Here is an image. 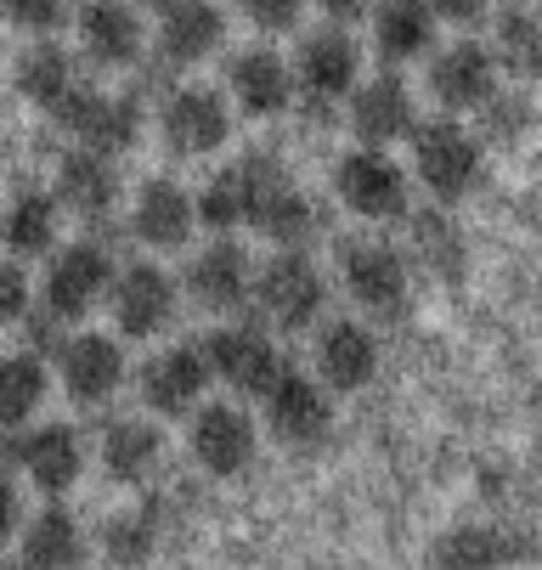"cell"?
I'll use <instances>...</instances> for the list:
<instances>
[{
	"mask_svg": "<svg viewBox=\"0 0 542 570\" xmlns=\"http://www.w3.org/2000/svg\"><path fill=\"white\" fill-rule=\"evenodd\" d=\"M244 170H249V220L272 243L299 249V243H312L323 232V209L288 181V170L277 165V158H244Z\"/></svg>",
	"mask_w": 542,
	"mask_h": 570,
	"instance_id": "cell-1",
	"label": "cell"
},
{
	"mask_svg": "<svg viewBox=\"0 0 542 570\" xmlns=\"http://www.w3.org/2000/svg\"><path fill=\"white\" fill-rule=\"evenodd\" d=\"M108 288H114V255L102 243H68L46 272L40 311H46V322H80V316H91V305L108 299Z\"/></svg>",
	"mask_w": 542,
	"mask_h": 570,
	"instance_id": "cell-2",
	"label": "cell"
},
{
	"mask_svg": "<svg viewBox=\"0 0 542 570\" xmlns=\"http://www.w3.org/2000/svg\"><path fill=\"white\" fill-rule=\"evenodd\" d=\"M413 165H418V181L435 193V198H463L475 181H481V141L452 125V119H435V125H418L413 130Z\"/></svg>",
	"mask_w": 542,
	"mask_h": 570,
	"instance_id": "cell-3",
	"label": "cell"
},
{
	"mask_svg": "<svg viewBox=\"0 0 542 570\" xmlns=\"http://www.w3.org/2000/svg\"><path fill=\"white\" fill-rule=\"evenodd\" d=\"M255 299H260V311L277 322L283 334H299V328H312V322L323 316L328 283H323V272L305 261L299 249H283V255L266 261V272L255 277Z\"/></svg>",
	"mask_w": 542,
	"mask_h": 570,
	"instance_id": "cell-4",
	"label": "cell"
},
{
	"mask_svg": "<svg viewBox=\"0 0 542 570\" xmlns=\"http://www.w3.org/2000/svg\"><path fill=\"white\" fill-rule=\"evenodd\" d=\"M255 424L244 406H231V401H215V406H198L193 413V430H187V452L204 474L215 480H231V474H244L255 463Z\"/></svg>",
	"mask_w": 542,
	"mask_h": 570,
	"instance_id": "cell-5",
	"label": "cell"
},
{
	"mask_svg": "<svg viewBox=\"0 0 542 570\" xmlns=\"http://www.w3.org/2000/svg\"><path fill=\"white\" fill-rule=\"evenodd\" d=\"M51 119L80 141L86 153H125L136 136H141V108L130 102V97H108V91H73L68 102H57L51 108Z\"/></svg>",
	"mask_w": 542,
	"mask_h": 570,
	"instance_id": "cell-6",
	"label": "cell"
},
{
	"mask_svg": "<svg viewBox=\"0 0 542 570\" xmlns=\"http://www.w3.org/2000/svg\"><path fill=\"white\" fill-rule=\"evenodd\" d=\"M108 305H114V322L125 340H159L181 311V294L159 266H130V272H114Z\"/></svg>",
	"mask_w": 542,
	"mask_h": 570,
	"instance_id": "cell-7",
	"label": "cell"
},
{
	"mask_svg": "<svg viewBox=\"0 0 542 570\" xmlns=\"http://www.w3.org/2000/svg\"><path fill=\"white\" fill-rule=\"evenodd\" d=\"M334 187H339L345 209L362 215V220H396L407 209V176H402L396 158H384L378 147L345 153L339 170H334Z\"/></svg>",
	"mask_w": 542,
	"mask_h": 570,
	"instance_id": "cell-8",
	"label": "cell"
},
{
	"mask_svg": "<svg viewBox=\"0 0 542 570\" xmlns=\"http://www.w3.org/2000/svg\"><path fill=\"white\" fill-rule=\"evenodd\" d=\"M266 430H272L283 446H317V441H328L334 406H328V395L317 390V379L283 367L277 384L266 390Z\"/></svg>",
	"mask_w": 542,
	"mask_h": 570,
	"instance_id": "cell-9",
	"label": "cell"
},
{
	"mask_svg": "<svg viewBox=\"0 0 542 570\" xmlns=\"http://www.w3.org/2000/svg\"><path fill=\"white\" fill-rule=\"evenodd\" d=\"M125 379H130V367H125L119 340H108V334H73L62 345V390H68L73 406H86V413H91V406H108L125 390Z\"/></svg>",
	"mask_w": 542,
	"mask_h": 570,
	"instance_id": "cell-10",
	"label": "cell"
},
{
	"mask_svg": "<svg viewBox=\"0 0 542 570\" xmlns=\"http://www.w3.org/2000/svg\"><path fill=\"white\" fill-rule=\"evenodd\" d=\"M209 379H215V367H209L204 345H170V351H159L141 367V401L159 419H181V413H193V406L204 401Z\"/></svg>",
	"mask_w": 542,
	"mask_h": 570,
	"instance_id": "cell-11",
	"label": "cell"
},
{
	"mask_svg": "<svg viewBox=\"0 0 542 570\" xmlns=\"http://www.w3.org/2000/svg\"><path fill=\"white\" fill-rule=\"evenodd\" d=\"M159 130H165V147H170V153H181V158H204V153H215V147L226 141L231 119H226V102H220L215 91L187 86V91H170V97H165V108H159Z\"/></svg>",
	"mask_w": 542,
	"mask_h": 570,
	"instance_id": "cell-12",
	"label": "cell"
},
{
	"mask_svg": "<svg viewBox=\"0 0 542 570\" xmlns=\"http://www.w3.org/2000/svg\"><path fill=\"white\" fill-rule=\"evenodd\" d=\"M215 379H226L238 395H266L283 373V356L272 351V340L260 328H220L209 345H204Z\"/></svg>",
	"mask_w": 542,
	"mask_h": 570,
	"instance_id": "cell-13",
	"label": "cell"
},
{
	"mask_svg": "<svg viewBox=\"0 0 542 570\" xmlns=\"http://www.w3.org/2000/svg\"><path fill=\"white\" fill-rule=\"evenodd\" d=\"M12 458H18V469L29 474V485H40L46 498H62L68 485L86 474V441L73 435L68 424H46V430L18 435Z\"/></svg>",
	"mask_w": 542,
	"mask_h": 570,
	"instance_id": "cell-14",
	"label": "cell"
},
{
	"mask_svg": "<svg viewBox=\"0 0 542 570\" xmlns=\"http://www.w3.org/2000/svg\"><path fill=\"white\" fill-rule=\"evenodd\" d=\"M345 288H351L356 305L391 316L407 299V261L391 243H351L345 249Z\"/></svg>",
	"mask_w": 542,
	"mask_h": 570,
	"instance_id": "cell-15",
	"label": "cell"
},
{
	"mask_svg": "<svg viewBox=\"0 0 542 570\" xmlns=\"http://www.w3.org/2000/svg\"><path fill=\"white\" fill-rule=\"evenodd\" d=\"M187 294L198 311H238L249 294H255V277H249V255L238 249V243H209V249L187 266Z\"/></svg>",
	"mask_w": 542,
	"mask_h": 570,
	"instance_id": "cell-16",
	"label": "cell"
},
{
	"mask_svg": "<svg viewBox=\"0 0 542 570\" xmlns=\"http://www.w3.org/2000/svg\"><path fill=\"white\" fill-rule=\"evenodd\" d=\"M198 226V198L181 193L176 181H147L136 193V209H130V232L147 243V249H181Z\"/></svg>",
	"mask_w": 542,
	"mask_h": 570,
	"instance_id": "cell-17",
	"label": "cell"
},
{
	"mask_svg": "<svg viewBox=\"0 0 542 570\" xmlns=\"http://www.w3.org/2000/svg\"><path fill=\"white\" fill-rule=\"evenodd\" d=\"M525 553H531V542L520 531H503V525H457V531H446L430 548V564L435 570H503V564H520Z\"/></svg>",
	"mask_w": 542,
	"mask_h": 570,
	"instance_id": "cell-18",
	"label": "cell"
},
{
	"mask_svg": "<svg viewBox=\"0 0 542 570\" xmlns=\"http://www.w3.org/2000/svg\"><path fill=\"white\" fill-rule=\"evenodd\" d=\"M80 51L102 68H130L141 57V18L125 7V0H91V7H80Z\"/></svg>",
	"mask_w": 542,
	"mask_h": 570,
	"instance_id": "cell-19",
	"label": "cell"
},
{
	"mask_svg": "<svg viewBox=\"0 0 542 570\" xmlns=\"http://www.w3.org/2000/svg\"><path fill=\"white\" fill-rule=\"evenodd\" d=\"M317 373L339 395L373 384V373H378V340L362 328V322H328V328L317 334Z\"/></svg>",
	"mask_w": 542,
	"mask_h": 570,
	"instance_id": "cell-20",
	"label": "cell"
},
{
	"mask_svg": "<svg viewBox=\"0 0 542 570\" xmlns=\"http://www.w3.org/2000/svg\"><path fill=\"white\" fill-rule=\"evenodd\" d=\"M226 23L215 0H165V23H159V51L170 68H193L220 46Z\"/></svg>",
	"mask_w": 542,
	"mask_h": 570,
	"instance_id": "cell-21",
	"label": "cell"
},
{
	"mask_svg": "<svg viewBox=\"0 0 542 570\" xmlns=\"http://www.w3.org/2000/svg\"><path fill=\"white\" fill-rule=\"evenodd\" d=\"M231 97H238L244 114L272 119V114H283L294 102V68L272 46H255L244 57H231Z\"/></svg>",
	"mask_w": 542,
	"mask_h": 570,
	"instance_id": "cell-22",
	"label": "cell"
},
{
	"mask_svg": "<svg viewBox=\"0 0 542 570\" xmlns=\"http://www.w3.org/2000/svg\"><path fill=\"white\" fill-rule=\"evenodd\" d=\"M294 86H305L312 102H334L356 86V46L351 35L339 29H323L299 46V62H294Z\"/></svg>",
	"mask_w": 542,
	"mask_h": 570,
	"instance_id": "cell-23",
	"label": "cell"
},
{
	"mask_svg": "<svg viewBox=\"0 0 542 570\" xmlns=\"http://www.w3.org/2000/svg\"><path fill=\"white\" fill-rule=\"evenodd\" d=\"M497 91V68H492V57L481 51V46H452V51H441L435 57V68H430V97L441 102V108H481L486 97Z\"/></svg>",
	"mask_w": 542,
	"mask_h": 570,
	"instance_id": "cell-24",
	"label": "cell"
},
{
	"mask_svg": "<svg viewBox=\"0 0 542 570\" xmlns=\"http://www.w3.org/2000/svg\"><path fill=\"white\" fill-rule=\"evenodd\" d=\"M18 537H23L29 570H86V559H91V537L68 509H40Z\"/></svg>",
	"mask_w": 542,
	"mask_h": 570,
	"instance_id": "cell-25",
	"label": "cell"
},
{
	"mask_svg": "<svg viewBox=\"0 0 542 570\" xmlns=\"http://www.w3.org/2000/svg\"><path fill=\"white\" fill-rule=\"evenodd\" d=\"M351 130L362 141H391V136H407L418 130V108H413V91L402 86L396 73H378L351 97Z\"/></svg>",
	"mask_w": 542,
	"mask_h": 570,
	"instance_id": "cell-26",
	"label": "cell"
},
{
	"mask_svg": "<svg viewBox=\"0 0 542 570\" xmlns=\"http://www.w3.org/2000/svg\"><path fill=\"white\" fill-rule=\"evenodd\" d=\"M57 204H68L73 215L86 220H108L119 204V176L108 165V153H68L62 170H57Z\"/></svg>",
	"mask_w": 542,
	"mask_h": 570,
	"instance_id": "cell-27",
	"label": "cell"
},
{
	"mask_svg": "<svg viewBox=\"0 0 542 570\" xmlns=\"http://www.w3.org/2000/svg\"><path fill=\"white\" fill-rule=\"evenodd\" d=\"M97 452H102V469L119 485H141L152 469L165 463V430L147 424V419H119V424H108Z\"/></svg>",
	"mask_w": 542,
	"mask_h": 570,
	"instance_id": "cell-28",
	"label": "cell"
},
{
	"mask_svg": "<svg viewBox=\"0 0 542 570\" xmlns=\"http://www.w3.org/2000/svg\"><path fill=\"white\" fill-rule=\"evenodd\" d=\"M18 91L35 102V108H57V102H68L73 91H80V68H73V57L51 40V35H40L23 57H18Z\"/></svg>",
	"mask_w": 542,
	"mask_h": 570,
	"instance_id": "cell-29",
	"label": "cell"
},
{
	"mask_svg": "<svg viewBox=\"0 0 542 570\" xmlns=\"http://www.w3.org/2000/svg\"><path fill=\"white\" fill-rule=\"evenodd\" d=\"M435 40V12L430 0H384L378 18H373V46L384 62H413L424 57Z\"/></svg>",
	"mask_w": 542,
	"mask_h": 570,
	"instance_id": "cell-30",
	"label": "cell"
},
{
	"mask_svg": "<svg viewBox=\"0 0 542 570\" xmlns=\"http://www.w3.org/2000/svg\"><path fill=\"white\" fill-rule=\"evenodd\" d=\"M57 198L51 193H18L7 204V215H0V237H7V249L18 261H35L46 249H57Z\"/></svg>",
	"mask_w": 542,
	"mask_h": 570,
	"instance_id": "cell-31",
	"label": "cell"
},
{
	"mask_svg": "<svg viewBox=\"0 0 542 570\" xmlns=\"http://www.w3.org/2000/svg\"><path fill=\"white\" fill-rule=\"evenodd\" d=\"M46 395H51V373H46L40 356H29V351L0 356V424L7 430L29 424L46 406Z\"/></svg>",
	"mask_w": 542,
	"mask_h": 570,
	"instance_id": "cell-32",
	"label": "cell"
},
{
	"mask_svg": "<svg viewBox=\"0 0 542 570\" xmlns=\"http://www.w3.org/2000/svg\"><path fill=\"white\" fill-rule=\"evenodd\" d=\"M407 243H413V255H418L435 277H457V272H463V232L452 226V215H441V209L407 215Z\"/></svg>",
	"mask_w": 542,
	"mask_h": 570,
	"instance_id": "cell-33",
	"label": "cell"
},
{
	"mask_svg": "<svg viewBox=\"0 0 542 570\" xmlns=\"http://www.w3.org/2000/svg\"><path fill=\"white\" fill-rule=\"evenodd\" d=\"M497 62L514 79H536L542 73V18L531 7H503L497 12Z\"/></svg>",
	"mask_w": 542,
	"mask_h": 570,
	"instance_id": "cell-34",
	"label": "cell"
},
{
	"mask_svg": "<svg viewBox=\"0 0 542 570\" xmlns=\"http://www.w3.org/2000/svg\"><path fill=\"white\" fill-rule=\"evenodd\" d=\"M152 548H159V525H152V514H114L102 525V559L114 570H141L152 559Z\"/></svg>",
	"mask_w": 542,
	"mask_h": 570,
	"instance_id": "cell-35",
	"label": "cell"
},
{
	"mask_svg": "<svg viewBox=\"0 0 542 570\" xmlns=\"http://www.w3.org/2000/svg\"><path fill=\"white\" fill-rule=\"evenodd\" d=\"M198 220L215 226V232H231V226H244V220H249V181H244V165L220 170V176L204 187V198H198Z\"/></svg>",
	"mask_w": 542,
	"mask_h": 570,
	"instance_id": "cell-36",
	"label": "cell"
},
{
	"mask_svg": "<svg viewBox=\"0 0 542 570\" xmlns=\"http://www.w3.org/2000/svg\"><path fill=\"white\" fill-rule=\"evenodd\" d=\"M68 0H0V18L23 35H57L68 23Z\"/></svg>",
	"mask_w": 542,
	"mask_h": 570,
	"instance_id": "cell-37",
	"label": "cell"
},
{
	"mask_svg": "<svg viewBox=\"0 0 542 570\" xmlns=\"http://www.w3.org/2000/svg\"><path fill=\"white\" fill-rule=\"evenodd\" d=\"M35 311V288L29 272L18 261H0V328H18V322Z\"/></svg>",
	"mask_w": 542,
	"mask_h": 570,
	"instance_id": "cell-38",
	"label": "cell"
},
{
	"mask_svg": "<svg viewBox=\"0 0 542 570\" xmlns=\"http://www.w3.org/2000/svg\"><path fill=\"white\" fill-rule=\"evenodd\" d=\"M244 12H249V23H255L260 35H283V29L299 23L305 0H244Z\"/></svg>",
	"mask_w": 542,
	"mask_h": 570,
	"instance_id": "cell-39",
	"label": "cell"
},
{
	"mask_svg": "<svg viewBox=\"0 0 542 570\" xmlns=\"http://www.w3.org/2000/svg\"><path fill=\"white\" fill-rule=\"evenodd\" d=\"M481 108H486V119H492V136H497V130L514 136V130L531 119V102H525V97H497V91H492Z\"/></svg>",
	"mask_w": 542,
	"mask_h": 570,
	"instance_id": "cell-40",
	"label": "cell"
},
{
	"mask_svg": "<svg viewBox=\"0 0 542 570\" xmlns=\"http://www.w3.org/2000/svg\"><path fill=\"white\" fill-rule=\"evenodd\" d=\"M18 531H23V498H18L12 474H0V548H7Z\"/></svg>",
	"mask_w": 542,
	"mask_h": 570,
	"instance_id": "cell-41",
	"label": "cell"
},
{
	"mask_svg": "<svg viewBox=\"0 0 542 570\" xmlns=\"http://www.w3.org/2000/svg\"><path fill=\"white\" fill-rule=\"evenodd\" d=\"M430 12L463 29V23H481V12H486V0H430Z\"/></svg>",
	"mask_w": 542,
	"mask_h": 570,
	"instance_id": "cell-42",
	"label": "cell"
},
{
	"mask_svg": "<svg viewBox=\"0 0 542 570\" xmlns=\"http://www.w3.org/2000/svg\"><path fill=\"white\" fill-rule=\"evenodd\" d=\"M317 7H323L334 23H351V18H362V12L373 7V0H317Z\"/></svg>",
	"mask_w": 542,
	"mask_h": 570,
	"instance_id": "cell-43",
	"label": "cell"
},
{
	"mask_svg": "<svg viewBox=\"0 0 542 570\" xmlns=\"http://www.w3.org/2000/svg\"><path fill=\"white\" fill-rule=\"evenodd\" d=\"M0 570H29V564H0Z\"/></svg>",
	"mask_w": 542,
	"mask_h": 570,
	"instance_id": "cell-44",
	"label": "cell"
},
{
	"mask_svg": "<svg viewBox=\"0 0 542 570\" xmlns=\"http://www.w3.org/2000/svg\"><path fill=\"white\" fill-rule=\"evenodd\" d=\"M536 18H542V12H536Z\"/></svg>",
	"mask_w": 542,
	"mask_h": 570,
	"instance_id": "cell-45",
	"label": "cell"
}]
</instances>
